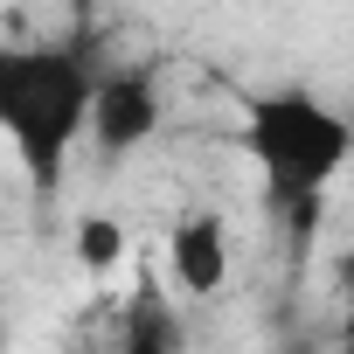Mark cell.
<instances>
[{"label": "cell", "instance_id": "6", "mask_svg": "<svg viewBox=\"0 0 354 354\" xmlns=\"http://www.w3.org/2000/svg\"><path fill=\"white\" fill-rule=\"evenodd\" d=\"M118 257H125V230L111 216H84L77 223V264L84 271H111Z\"/></svg>", "mask_w": 354, "mask_h": 354}, {"label": "cell", "instance_id": "2", "mask_svg": "<svg viewBox=\"0 0 354 354\" xmlns=\"http://www.w3.org/2000/svg\"><path fill=\"white\" fill-rule=\"evenodd\" d=\"M236 146L257 160L271 209L299 216V209H319L326 188L340 181V167H347V153H354V125H347V111H333L319 91L278 84V91H257V97L243 104Z\"/></svg>", "mask_w": 354, "mask_h": 354}, {"label": "cell", "instance_id": "7", "mask_svg": "<svg viewBox=\"0 0 354 354\" xmlns=\"http://www.w3.org/2000/svg\"><path fill=\"white\" fill-rule=\"evenodd\" d=\"M0 347H8V326H0Z\"/></svg>", "mask_w": 354, "mask_h": 354}, {"label": "cell", "instance_id": "3", "mask_svg": "<svg viewBox=\"0 0 354 354\" xmlns=\"http://www.w3.org/2000/svg\"><path fill=\"white\" fill-rule=\"evenodd\" d=\"M167 104H160V77L146 63H118V70H97V91H91V118H84V139L104 153V160H125L139 153L153 132H160Z\"/></svg>", "mask_w": 354, "mask_h": 354}, {"label": "cell", "instance_id": "5", "mask_svg": "<svg viewBox=\"0 0 354 354\" xmlns=\"http://www.w3.org/2000/svg\"><path fill=\"white\" fill-rule=\"evenodd\" d=\"M118 354H188V333H181V313L160 285H139L132 306L118 313Z\"/></svg>", "mask_w": 354, "mask_h": 354}, {"label": "cell", "instance_id": "4", "mask_svg": "<svg viewBox=\"0 0 354 354\" xmlns=\"http://www.w3.org/2000/svg\"><path fill=\"white\" fill-rule=\"evenodd\" d=\"M167 278L181 285L188 299H216L223 292V278H230V230H223V216L195 209V216L174 223V236H167Z\"/></svg>", "mask_w": 354, "mask_h": 354}, {"label": "cell", "instance_id": "1", "mask_svg": "<svg viewBox=\"0 0 354 354\" xmlns=\"http://www.w3.org/2000/svg\"><path fill=\"white\" fill-rule=\"evenodd\" d=\"M97 63L63 42H0V139L15 146L35 202L63 195L70 153L84 139Z\"/></svg>", "mask_w": 354, "mask_h": 354}]
</instances>
